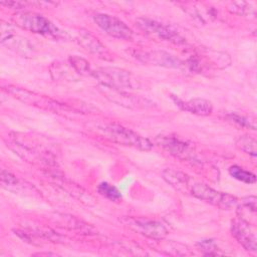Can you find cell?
Returning <instances> with one entry per match:
<instances>
[{"label":"cell","instance_id":"obj_1","mask_svg":"<svg viewBox=\"0 0 257 257\" xmlns=\"http://www.w3.org/2000/svg\"><path fill=\"white\" fill-rule=\"evenodd\" d=\"M108 140L122 146L133 147L142 151H149L153 144L145 137L117 123H106L98 127Z\"/></svg>","mask_w":257,"mask_h":257},{"label":"cell","instance_id":"obj_2","mask_svg":"<svg viewBox=\"0 0 257 257\" xmlns=\"http://www.w3.org/2000/svg\"><path fill=\"white\" fill-rule=\"evenodd\" d=\"M12 21L18 27L42 35L58 36L60 31L47 18L33 12H18L12 16Z\"/></svg>","mask_w":257,"mask_h":257},{"label":"cell","instance_id":"obj_3","mask_svg":"<svg viewBox=\"0 0 257 257\" xmlns=\"http://www.w3.org/2000/svg\"><path fill=\"white\" fill-rule=\"evenodd\" d=\"M90 76L96 78L103 86L116 90L133 88L137 83L130 71L116 67H99L92 69Z\"/></svg>","mask_w":257,"mask_h":257},{"label":"cell","instance_id":"obj_4","mask_svg":"<svg viewBox=\"0 0 257 257\" xmlns=\"http://www.w3.org/2000/svg\"><path fill=\"white\" fill-rule=\"evenodd\" d=\"M189 191L194 197L224 210L231 209L238 204V199L236 197L216 191L202 183H192Z\"/></svg>","mask_w":257,"mask_h":257},{"label":"cell","instance_id":"obj_5","mask_svg":"<svg viewBox=\"0 0 257 257\" xmlns=\"http://www.w3.org/2000/svg\"><path fill=\"white\" fill-rule=\"evenodd\" d=\"M137 24L142 30L163 40L175 44H183L186 42L185 38L179 33V31L169 24H165L149 18H139L137 20Z\"/></svg>","mask_w":257,"mask_h":257},{"label":"cell","instance_id":"obj_6","mask_svg":"<svg viewBox=\"0 0 257 257\" xmlns=\"http://www.w3.org/2000/svg\"><path fill=\"white\" fill-rule=\"evenodd\" d=\"M93 21L95 24L103 30L106 34L123 40L132 39L134 36L133 30L120 19L115 16L105 14V13H96L93 15Z\"/></svg>","mask_w":257,"mask_h":257},{"label":"cell","instance_id":"obj_7","mask_svg":"<svg viewBox=\"0 0 257 257\" xmlns=\"http://www.w3.org/2000/svg\"><path fill=\"white\" fill-rule=\"evenodd\" d=\"M133 55L145 64L157 65L166 68H179L182 66V61L177 56L163 50L135 51Z\"/></svg>","mask_w":257,"mask_h":257},{"label":"cell","instance_id":"obj_8","mask_svg":"<svg viewBox=\"0 0 257 257\" xmlns=\"http://www.w3.org/2000/svg\"><path fill=\"white\" fill-rule=\"evenodd\" d=\"M232 234L236 238V240L247 250L250 252H256L257 244H256V236L251 230L249 223L246 222L242 218H237L232 221L231 226Z\"/></svg>","mask_w":257,"mask_h":257},{"label":"cell","instance_id":"obj_9","mask_svg":"<svg viewBox=\"0 0 257 257\" xmlns=\"http://www.w3.org/2000/svg\"><path fill=\"white\" fill-rule=\"evenodd\" d=\"M1 43L6 47L13 49L22 54H27L32 51V46L27 39L16 35L9 24H1Z\"/></svg>","mask_w":257,"mask_h":257},{"label":"cell","instance_id":"obj_10","mask_svg":"<svg viewBox=\"0 0 257 257\" xmlns=\"http://www.w3.org/2000/svg\"><path fill=\"white\" fill-rule=\"evenodd\" d=\"M130 225L143 235L156 240L164 239L168 234L167 228L158 221L136 219L130 222Z\"/></svg>","mask_w":257,"mask_h":257},{"label":"cell","instance_id":"obj_11","mask_svg":"<svg viewBox=\"0 0 257 257\" xmlns=\"http://www.w3.org/2000/svg\"><path fill=\"white\" fill-rule=\"evenodd\" d=\"M173 99L180 108L194 114L209 115L213 110L212 102L204 98H193V99L184 101L173 96Z\"/></svg>","mask_w":257,"mask_h":257},{"label":"cell","instance_id":"obj_12","mask_svg":"<svg viewBox=\"0 0 257 257\" xmlns=\"http://www.w3.org/2000/svg\"><path fill=\"white\" fill-rule=\"evenodd\" d=\"M78 43L85 48L87 51L97 54L99 56L105 55L106 54V49L105 47L101 44V42L94 37L92 34H90L88 31L86 30H79L77 37H76Z\"/></svg>","mask_w":257,"mask_h":257},{"label":"cell","instance_id":"obj_13","mask_svg":"<svg viewBox=\"0 0 257 257\" xmlns=\"http://www.w3.org/2000/svg\"><path fill=\"white\" fill-rule=\"evenodd\" d=\"M160 145L164 147L170 154L179 157V158H188L190 155V149L189 146L176 139V138H168V137H163L159 141Z\"/></svg>","mask_w":257,"mask_h":257},{"label":"cell","instance_id":"obj_14","mask_svg":"<svg viewBox=\"0 0 257 257\" xmlns=\"http://www.w3.org/2000/svg\"><path fill=\"white\" fill-rule=\"evenodd\" d=\"M163 178L164 180L172 185L173 187L177 188L178 190H189L190 188V178L186 174L176 171L173 169H166L163 172Z\"/></svg>","mask_w":257,"mask_h":257},{"label":"cell","instance_id":"obj_15","mask_svg":"<svg viewBox=\"0 0 257 257\" xmlns=\"http://www.w3.org/2000/svg\"><path fill=\"white\" fill-rule=\"evenodd\" d=\"M236 146L246 154L256 157L257 156V142L254 138L249 136H241L236 141Z\"/></svg>","mask_w":257,"mask_h":257},{"label":"cell","instance_id":"obj_16","mask_svg":"<svg viewBox=\"0 0 257 257\" xmlns=\"http://www.w3.org/2000/svg\"><path fill=\"white\" fill-rule=\"evenodd\" d=\"M229 174L234 179L245 184H254L256 182V176L253 173L246 171L239 166H231L229 168Z\"/></svg>","mask_w":257,"mask_h":257},{"label":"cell","instance_id":"obj_17","mask_svg":"<svg viewBox=\"0 0 257 257\" xmlns=\"http://www.w3.org/2000/svg\"><path fill=\"white\" fill-rule=\"evenodd\" d=\"M97 192L101 196H103L111 201H117L118 199L121 198V194H120L119 190L107 182L100 183L97 187Z\"/></svg>","mask_w":257,"mask_h":257},{"label":"cell","instance_id":"obj_18","mask_svg":"<svg viewBox=\"0 0 257 257\" xmlns=\"http://www.w3.org/2000/svg\"><path fill=\"white\" fill-rule=\"evenodd\" d=\"M228 10L240 16L255 15L254 8L247 2H233L228 6Z\"/></svg>","mask_w":257,"mask_h":257},{"label":"cell","instance_id":"obj_19","mask_svg":"<svg viewBox=\"0 0 257 257\" xmlns=\"http://www.w3.org/2000/svg\"><path fill=\"white\" fill-rule=\"evenodd\" d=\"M69 61L78 73L82 75H91L92 69L90 68L89 62H87L85 59L79 56L73 55V56H69Z\"/></svg>","mask_w":257,"mask_h":257},{"label":"cell","instance_id":"obj_20","mask_svg":"<svg viewBox=\"0 0 257 257\" xmlns=\"http://www.w3.org/2000/svg\"><path fill=\"white\" fill-rule=\"evenodd\" d=\"M227 117L232 120L233 122L241 125V126H244V127H249L251 130H255L256 128V123H255V119L254 118H250V117H247V116H244V115H240L236 112H231L229 114H227Z\"/></svg>","mask_w":257,"mask_h":257},{"label":"cell","instance_id":"obj_21","mask_svg":"<svg viewBox=\"0 0 257 257\" xmlns=\"http://www.w3.org/2000/svg\"><path fill=\"white\" fill-rule=\"evenodd\" d=\"M197 246L200 248L201 251H203L207 255H217L219 254V248L216 245L215 241L212 239L202 240L200 241Z\"/></svg>","mask_w":257,"mask_h":257},{"label":"cell","instance_id":"obj_22","mask_svg":"<svg viewBox=\"0 0 257 257\" xmlns=\"http://www.w3.org/2000/svg\"><path fill=\"white\" fill-rule=\"evenodd\" d=\"M1 184L4 188L10 189L14 186L19 185V182H18V179L14 175L10 174L9 172H7L5 170H2V172H1Z\"/></svg>","mask_w":257,"mask_h":257},{"label":"cell","instance_id":"obj_23","mask_svg":"<svg viewBox=\"0 0 257 257\" xmlns=\"http://www.w3.org/2000/svg\"><path fill=\"white\" fill-rule=\"evenodd\" d=\"M243 206H245L247 209L251 210L253 213L256 212V197L255 196H249L242 200Z\"/></svg>","mask_w":257,"mask_h":257}]
</instances>
